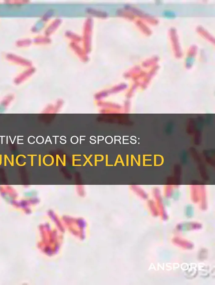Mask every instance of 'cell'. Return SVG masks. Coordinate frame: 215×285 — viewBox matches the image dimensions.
<instances>
[{
  "label": "cell",
  "mask_w": 215,
  "mask_h": 285,
  "mask_svg": "<svg viewBox=\"0 0 215 285\" xmlns=\"http://www.w3.org/2000/svg\"><path fill=\"white\" fill-rule=\"evenodd\" d=\"M191 196L193 201L195 203L198 202L199 200L198 192L197 186L191 185Z\"/></svg>",
  "instance_id": "9c48e42d"
},
{
  "label": "cell",
  "mask_w": 215,
  "mask_h": 285,
  "mask_svg": "<svg viewBox=\"0 0 215 285\" xmlns=\"http://www.w3.org/2000/svg\"><path fill=\"white\" fill-rule=\"evenodd\" d=\"M132 189L137 194L139 195L140 197L142 198L146 199L148 197V195L144 191L137 185L132 186Z\"/></svg>",
  "instance_id": "ba28073f"
},
{
  "label": "cell",
  "mask_w": 215,
  "mask_h": 285,
  "mask_svg": "<svg viewBox=\"0 0 215 285\" xmlns=\"http://www.w3.org/2000/svg\"><path fill=\"white\" fill-rule=\"evenodd\" d=\"M153 194L154 195L155 198L157 201V206L159 208L161 214L162 215V217L164 219H166L167 216L165 213V209L163 203H162V197H161L160 191L158 188H155L153 190Z\"/></svg>",
  "instance_id": "3957f363"
},
{
  "label": "cell",
  "mask_w": 215,
  "mask_h": 285,
  "mask_svg": "<svg viewBox=\"0 0 215 285\" xmlns=\"http://www.w3.org/2000/svg\"><path fill=\"white\" fill-rule=\"evenodd\" d=\"M173 242L179 246L186 249H192L193 247V244L190 242L186 240H181L179 238H174L173 240Z\"/></svg>",
  "instance_id": "5b68a950"
},
{
  "label": "cell",
  "mask_w": 215,
  "mask_h": 285,
  "mask_svg": "<svg viewBox=\"0 0 215 285\" xmlns=\"http://www.w3.org/2000/svg\"><path fill=\"white\" fill-rule=\"evenodd\" d=\"M197 31L201 36L203 37L205 39L207 40L209 42H211V43L214 44V38L211 34H209V32L205 29L203 27H201V26H198L197 28Z\"/></svg>",
  "instance_id": "277c9868"
},
{
  "label": "cell",
  "mask_w": 215,
  "mask_h": 285,
  "mask_svg": "<svg viewBox=\"0 0 215 285\" xmlns=\"http://www.w3.org/2000/svg\"><path fill=\"white\" fill-rule=\"evenodd\" d=\"M169 35L174 56L177 58H180L182 57V53L176 29L173 28L171 29L169 31Z\"/></svg>",
  "instance_id": "6da1fadb"
},
{
  "label": "cell",
  "mask_w": 215,
  "mask_h": 285,
  "mask_svg": "<svg viewBox=\"0 0 215 285\" xmlns=\"http://www.w3.org/2000/svg\"><path fill=\"white\" fill-rule=\"evenodd\" d=\"M148 205L153 215L157 216L158 215V212L157 208L156 207L154 202L153 201H149L148 202Z\"/></svg>",
  "instance_id": "30bf717a"
},
{
  "label": "cell",
  "mask_w": 215,
  "mask_h": 285,
  "mask_svg": "<svg viewBox=\"0 0 215 285\" xmlns=\"http://www.w3.org/2000/svg\"><path fill=\"white\" fill-rule=\"evenodd\" d=\"M200 193L201 195V209L203 210H205L207 208L206 200V192L204 185H201L200 187Z\"/></svg>",
  "instance_id": "52a82bcc"
},
{
  "label": "cell",
  "mask_w": 215,
  "mask_h": 285,
  "mask_svg": "<svg viewBox=\"0 0 215 285\" xmlns=\"http://www.w3.org/2000/svg\"><path fill=\"white\" fill-rule=\"evenodd\" d=\"M137 26L139 29L144 34L147 36H150L152 34V31L147 25L144 23L143 22L140 20L137 21L136 22Z\"/></svg>",
  "instance_id": "8992f818"
},
{
  "label": "cell",
  "mask_w": 215,
  "mask_h": 285,
  "mask_svg": "<svg viewBox=\"0 0 215 285\" xmlns=\"http://www.w3.org/2000/svg\"><path fill=\"white\" fill-rule=\"evenodd\" d=\"M197 48L196 46H191L189 49L187 55L189 57H194L197 54Z\"/></svg>",
  "instance_id": "7c38bea8"
},
{
  "label": "cell",
  "mask_w": 215,
  "mask_h": 285,
  "mask_svg": "<svg viewBox=\"0 0 215 285\" xmlns=\"http://www.w3.org/2000/svg\"><path fill=\"white\" fill-rule=\"evenodd\" d=\"M158 60H159V58H158V57H157V56H153L150 59L147 60L144 62V66H150V65H152V64L157 63V62L158 61Z\"/></svg>",
  "instance_id": "8fae6325"
},
{
  "label": "cell",
  "mask_w": 215,
  "mask_h": 285,
  "mask_svg": "<svg viewBox=\"0 0 215 285\" xmlns=\"http://www.w3.org/2000/svg\"><path fill=\"white\" fill-rule=\"evenodd\" d=\"M172 186H166V189H165V194H166L167 197H169L171 196V193H172Z\"/></svg>",
  "instance_id": "5bb4252c"
},
{
  "label": "cell",
  "mask_w": 215,
  "mask_h": 285,
  "mask_svg": "<svg viewBox=\"0 0 215 285\" xmlns=\"http://www.w3.org/2000/svg\"><path fill=\"white\" fill-rule=\"evenodd\" d=\"M12 97H10L6 98V99H5L2 102V104L3 106L6 107L7 106L9 105L10 104V103H11V101L12 100Z\"/></svg>",
  "instance_id": "4fadbf2b"
},
{
  "label": "cell",
  "mask_w": 215,
  "mask_h": 285,
  "mask_svg": "<svg viewBox=\"0 0 215 285\" xmlns=\"http://www.w3.org/2000/svg\"><path fill=\"white\" fill-rule=\"evenodd\" d=\"M131 10L134 14L136 15L137 16L140 17L141 19H143L145 21L150 25H157L158 24V21L157 19L145 14L137 9L132 8Z\"/></svg>",
  "instance_id": "7a4b0ae2"
}]
</instances>
